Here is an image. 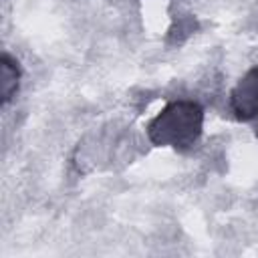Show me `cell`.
<instances>
[{"label": "cell", "instance_id": "cell-1", "mask_svg": "<svg viewBox=\"0 0 258 258\" xmlns=\"http://www.w3.org/2000/svg\"><path fill=\"white\" fill-rule=\"evenodd\" d=\"M204 129V109L196 101H171L149 123L147 135L157 147H191Z\"/></svg>", "mask_w": 258, "mask_h": 258}, {"label": "cell", "instance_id": "cell-2", "mask_svg": "<svg viewBox=\"0 0 258 258\" xmlns=\"http://www.w3.org/2000/svg\"><path fill=\"white\" fill-rule=\"evenodd\" d=\"M232 111L238 119L250 121L258 117V67L250 69L234 87L232 97Z\"/></svg>", "mask_w": 258, "mask_h": 258}, {"label": "cell", "instance_id": "cell-3", "mask_svg": "<svg viewBox=\"0 0 258 258\" xmlns=\"http://www.w3.org/2000/svg\"><path fill=\"white\" fill-rule=\"evenodd\" d=\"M18 81H20L18 62L14 58H10L8 54H2V58H0V97H2V105H6L14 97V93L18 91Z\"/></svg>", "mask_w": 258, "mask_h": 258}]
</instances>
